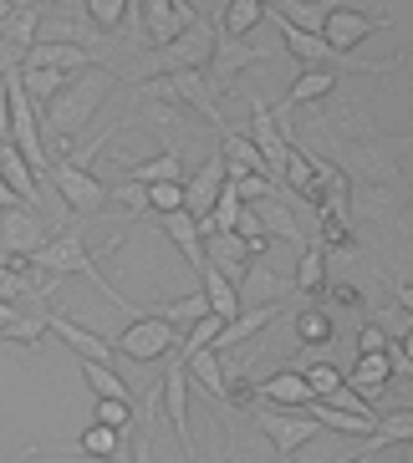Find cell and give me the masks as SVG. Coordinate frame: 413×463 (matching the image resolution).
<instances>
[{
    "label": "cell",
    "instance_id": "obj_3",
    "mask_svg": "<svg viewBox=\"0 0 413 463\" xmlns=\"http://www.w3.org/2000/svg\"><path fill=\"white\" fill-rule=\"evenodd\" d=\"M275 31H281V46H286L302 67H342V71H362V77H383V71H393L403 61V56H393V61H362V56L352 52H337V46L322 42V31H302L291 26V21H281V15H271Z\"/></svg>",
    "mask_w": 413,
    "mask_h": 463
},
{
    "label": "cell",
    "instance_id": "obj_25",
    "mask_svg": "<svg viewBox=\"0 0 413 463\" xmlns=\"http://www.w3.org/2000/svg\"><path fill=\"white\" fill-rule=\"evenodd\" d=\"M184 367H189V382H199L209 397H230V387H225V356L215 352V346H199V352H179Z\"/></svg>",
    "mask_w": 413,
    "mask_h": 463
},
{
    "label": "cell",
    "instance_id": "obj_38",
    "mask_svg": "<svg viewBox=\"0 0 413 463\" xmlns=\"http://www.w3.org/2000/svg\"><path fill=\"white\" fill-rule=\"evenodd\" d=\"M133 412H138V402H123V397H97L92 422H102V428H118V433H128V428H133Z\"/></svg>",
    "mask_w": 413,
    "mask_h": 463
},
{
    "label": "cell",
    "instance_id": "obj_9",
    "mask_svg": "<svg viewBox=\"0 0 413 463\" xmlns=\"http://www.w3.org/2000/svg\"><path fill=\"white\" fill-rule=\"evenodd\" d=\"M388 15H368V11H352L342 0H327V15H322V42L337 46V52H352L372 36V31H383Z\"/></svg>",
    "mask_w": 413,
    "mask_h": 463
},
{
    "label": "cell",
    "instance_id": "obj_50",
    "mask_svg": "<svg viewBox=\"0 0 413 463\" xmlns=\"http://www.w3.org/2000/svg\"><path fill=\"white\" fill-rule=\"evenodd\" d=\"M352 463H372V453H368V449H362V453H358V458H352Z\"/></svg>",
    "mask_w": 413,
    "mask_h": 463
},
{
    "label": "cell",
    "instance_id": "obj_14",
    "mask_svg": "<svg viewBox=\"0 0 413 463\" xmlns=\"http://www.w3.org/2000/svg\"><path fill=\"white\" fill-rule=\"evenodd\" d=\"M189 21H199V11L189 0H143V36H149V46L174 42Z\"/></svg>",
    "mask_w": 413,
    "mask_h": 463
},
{
    "label": "cell",
    "instance_id": "obj_51",
    "mask_svg": "<svg viewBox=\"0 0 413 463\" xmlns=\"http://www.w3.org/2000/svg\"><path fill=\"white\" fill-rule=\"evenodd\" d=\"M36 5H42V11H46V5H67V0H36Z\"/></svg>",
    "mask_w": 413,
    "mask_h": 463
},
{
    "label": "cell",
    "instance_id": "obj_40",
    "mask_svg": "<svg viewBox=\"0 0 413 463\" xmlns=\"http://www.w3.org/2000/svg\"><path fill=\"white\" fill-rule=\"evenodd\" d=\"M220 326H225L220 316H215V311H205V316H199V321H194V326L179 336V352H199V346H215Z\"/></svg>",
    "mask_w": 413,
    "mask_h": 463
},
{
    "label": "cell",
    "instance_id": "obj_53",
    "mask_svg": "<svg viewBox=\"0 0 413 463\" xmlns=\"http://www.w3.org/2000/svg\"><path fill=\"white\" fill-rule=\"evenodd\" d=\"M205 5H209V0H205Z\"/></svg>",
    "mask_w": 413,
    "mask_h": 463
},
{
    "label": "cell",
    "instance_id": "obj_37",
    "mask_svg": "<svg viewBox=\"0 0 413 463\" xmlns=\"http://www.w3.org/2000/svg\"><path fill=\"white\" fill-rule=\"evenodd\" d=\"M331 336H337V331H331V316L327 311L312 306V311L296 316V341H302V346H331Z\"/></svg>",
    "mask_w": 413,
    "mask_h": 463
},
{
    "label": "cell",
    "instance_id": "obj_39",
    "mask_svg": "<svg viewBox=\"0 0 413 463\" xmlns=\"http://www.w3.org/2000/svg\"><path fill=\"white\" fill-rule=\"evenodd\" d=\"M143 189V209H158V214H168V209H184V184H138Z\"/></svg>",
    "mask_w": 413,
    "mask_h": 463
},
{
    "label": "cell",
    "instance_id": "obj_47",
    "mask_svg": "<svg viewBox=\"0 0 413 463\" xmlns=\"http://www.w3.org/2000/svg\"><path fill=\"white\" fill-rule=\"evenodd\" d=\"M399 306H403V311L413 316V286H408V280H403V286H399Z\"/></svg>",
    "mask_w": 413,
    "mask_h": 463
},
{
    "label": "cell",
    "instance_id": "obj_4",
    "mask_svg": "<svg viewBox=\"0 0 413 463\" xmlns=\"http://www.w3.org/2000/svg\"><path fill=\"white\" fill-rule=\"evenodd\" d=\"M46 178H52V189L62 194V204H67L72 214H102V209L112 204V189L87 164H77V158L52 164V168H46Z\"/></svg>",
    "mask_w": 413,
    "mask_h": 463
},
{
    "label": "cell",
    "instance_id": "obj_15",
    "mask_svg": "<svg viewBox=\"0 0 413 463\" xmlns=\"http://www.w3.org/2000/svg\"><path fill=\"white\" fill-rule=\"evenodd\" d=\"M21 67H52V71L77 77V71L97 67V56L87 52V46H77V42H36V46L21 52Z\"/></svg>",
    "mask_w": 413,
    "mask_h": 463
},
{
    "label": "cell",
    "instance_id": "obj_5",
    "mask_svg": "<svg viewBox=\"0 0 413 463\" xmlns=\"http://www.w3.org/2000/svg\"><path fill=\"white\" fill-rule=\"evenodd\" d=\"M250 412H255V428H261V433L275 443V453H286V458H291L296 449H306V443L322 433V428L306 418L302 408H275V402L250 397Z\"/></svg>",
    "mask_w": 413,
    "mask_h": 463
},
{
    "label": "cell",
    "instance_id": "obj_19",
    "mask_svg": "<svg viewBox=\"0 0 413 463\" xmlns=\"http://www.w3.org/2000/svg\"><path fill=\"white\" fill-rule=\"evenodd\" d=\"M388 377H393V356L388 352H358V362H352V372H347V387L372 402V397L388 387Z\"/></svg>",
    "mask_w": 413,
    "mask_h": 463
},
{
    "label": "cell",
    "instance_id": "obj_8",
    "mask_svg": "<svg viewBox=\"0 0 413 463\" xmlns=\"http://www.w3.org/2000/svg\"><path fill=\"white\" fill-rule=\"evenodd\" d=\"M153 397L164 402L168 422H174V433H179V449L189 463H199V453H194V433H189V367H184V356H174V367L164 372V382L153 387Z\"/></svg>",
    "mask_w": 413,
    "mask_h": 463
},
{
    "label": "cell",
    "instance_id": "obj_31",
    "mask_svg": "<svg viewBox=\"0 0 413 463\" xmlns=\"http://www.w3.org/2000/svg\"><path fill=\"white\" fill-rule=\"evenodd\" d=\"M261 21H265V5H261V0H225V15H220L225 36H250Z\"/></svg>",
    "mask_w": 413,
    "mask_h": 463
},
{
    "label": "cell",
    "instance_id": "obj_36",
    "mask_svg": "<svg viewBox=\"0 0 413 463\" xmlns=\"http://www.w3.org/2000/svg\"><path fill=\"white\" fill-rule=\"evenodd\" d=\"M77 11H82L97 31H123L128 26V0H82Z\"/></svg>",
    "mask_w": 413,
    "mask_h": 463
},
{
    "label": "cell",
    "instance_id": "obj_18",
    "mask_svg": "<svg viewBox=\"0 0 413 463\" xmlns=\"http://www.w3.org/2000/svg\"><path fill=\"white\" fill-rule=\"evenodd\" d=\"M331 87H337V71H331V67H306L302 77L286 87V102L275 108V123H281L291 108H306V102H322V97H331Z\"/></svg>",
    "mask_w": 413,
    "mask_h": 463
},
{
    "label": "cell",
    "instance_id": "obj_28",
    "mask_svg": "<svg viewBox=\"0 0 413 463\" xmlns=\"http://www.w3.org/2000/svg\"><path fill=\"white\" fill-rule=\"evenodd\" d=\"M36 31H42V5L31 0V5H15L0 21V42L11 46V52H26V46H36Z\"/></svg>",
    "mask_w": 413,
    "mask_h": 463
},
{
    "label": "cell",
    "instance_id": "obj_26",
    "mask_svg": "<svg viewBox=\"0 0 413 463\" xmlns=\"http://www.w3.org/2000/svg\"><path fill=\"white\" fill-rule=\"evenodd\" d=\"M168 178H174V184H184V158L174 148H164L158 153V158H143V164H123V184H168Z\"/></svg>",
    "mask_w": 413,
    "mask_h": 463
},
{
    "label": "cell",
    "instance_id": "obj_35",
    "mask_svg": "<svg viewBox=\"0 0 413 463\" xmlns=\"http://www.w3.org/2000/svg\"><path fill=\"white\" fill-rule=\"evenodd\" d=\"M296 372L306 377V387H312V397H331V392H337V387L347 382V372H342V367H331L327 356H317V362H302Z\"/></svg>",
    "mask_w": 413,
    "mask_h": 463
},
{
    "label": "cell",
    "instance_id": "obj_13",
    "mask_svg": "<svg viewBox=\"0 0 413 463\" xmlns=\"http://www.w3.org/2000/svg\"><path fill=\"white\" fill-rule=\"evenodd\" d=\"M46 331H56V336L67 341L72 352H77V362H112L118 356V346H112V336H97L92 326H82V321H72V316L62 311H42Z\"/></svg>",
    "mask_w": 413,
    "mask_h": 463
},
{
    "label": "cell",
    "instance_id": "obj_17",
    "mask_svg": "<svg viewBox=\"0 0 413 463\" xmlns=\"http://www.w3.org/2000/svg\"><path fill=\"white\" fill-rule=\"evenodd\" d=\"M158 224H164V234L179 245V255L194 265V275L205 270V230H199V219H194L189 209H168V214H158Z\"/></svg>",
    "mask_w": 413,
    "mask_h": 463
},
{
    "label": "cell",
    "instance_id": "obj_33",
    "mask_svg": "<svg viewBox=\"0 0 413 463\" xmlns=\"http://www.w3.org/2000/svg\"><path fill=\"white\" fill-rule=\"evenodd\" d=\"M82 377H87V387H92V397H123V402H133L128 382L112 372V362H82Z\"/></svg>",
    "mask_w": 413,
    "mask_h": 463
},
{
    "label": "cell",
    "instance_id": "obj_30",
    "mask_svg": "<svg viewBox=\"0 0 413 463\" xmlns=\"http://www.w3.org/2000/svg\"><path fill=\"white\" fill-rule=\"evenodd\" d=\"M327 286V245H302V260H296V290L302 296H317Z\"/></svg>",
    "mask_w": 413,
    "mask_h": 463
},
{
    "label": "cell",
    "instance_id": "obj_1",
    "mask_svg": "<svg viewBox=\"0 0 413 463\" xmlns=\"http://www.w3.org/2000/svg\"><path fill=\"white\" fill-rule=\"evenodd\" d=\"M108 92H112V67H102V61L87 67V71H77V77H67V87L42 108V128L52 133L56 148L72 153V137L97 118V108L108 102Z\"/></svg>",
    "mask_w": 413,
    "mask_h": 463
},
{
    "label": "cell",
    "instance_id": "obj_10",
    "mask_svg": "<svg viewBox=\"0 0 413 463\" xmlns=\"http://www.w3.org/2000/svg\"><path fill=\"white\" fill-rule=\"evenodd\" d=\"M46 240H52V234H46V224H42L36 209H26V204L0 209V255L5 260H31Z\"/></svg>",
    "mask_w": 413,
    "mask_h": 463
},
{
    "label": "cell",
    "instance_id": "obj_11",
    "mask_svg": "<svg viewBox=\"0 0 413 463\" xmlns=\"http://www.w3.org/2000/svg\"><path fill=\"white\" fill-rule=\"evenodd\" d=\"M271 46H245V36H215V52H209V87H230L245 67H261L271 61Z\"/></svg>",
    "mask_w": 413,
    "mask_h": 463
},
{
    "label": "cell",
    "instance_id": "obj_41",
    "mask_svg": "<svg viewBox=\"0 0 413 463\" xmlns=\"http://www.w3.org/2000/svg\"><path fill=\"white\" fill-rule=\"evenodd\" d=\"M235 184V194H240V204H265L275 194V178H265V174H240V178H230Z\"/></svg>",
    "mask_w": 413,
    "mask_h": 463
},
{
    "label": "cell",
    "instance_id": "obj_29",
    "mask_svg": "<svg viewBox=\"0 0 413 463\" xmlns=\"http://www.w3.org/2000/svg\"><path fill=\"white\" fill-rule=\"evenodd\" d=\"M21 87H26L31 108L42 112L62 87H67V71H52V67H21Z\"/></svg>",
    "mask_w": 413,
    "mask_h": 463
},
{
    "label": "cell",
    "instance_id": "obj_48",
    "mask_svg": "<svg viewBox=\"0 0 413 463\" xmlns=\"http://www.w3.org/2000/svg\"><path fill=\"white\" fill-rule=\"evenodd\" d=\"M11 11H15V0H0V21H5Z\"/></svg>",
    "mask_w": 413,
    "mask_h": 463
},
{
    "label": "cell",
    "instance_id": "obj_45",
    "mask_svg": "<svg viewBox=\"0 0 413 463\" xmlns=\"http://www.w3.org/2000/svg\"><path fill=\"white\" fill-rule=\"evenodd\" d=\"M388 352H399V356H408V362H413V326H408V331H403V336H399V341H393V346H388Z\"/></svg>",
    "mask_w": 413,
    "mask_h": 463
},
{
    "label": "cell",
    "instance_id": "obj_2",
    "mask_svg": "<svg viewBox=\"0 0 413 463\" xmlns=\"http://www.w3.org/2000/svg\"><path fill=\"white\" fill-rule=\"evenodd\" d=\"M26 265H31L36 275H52V280H62V275H87V280H92V286L102 290L112 306L133 311V306L123 300V290H112V286H108V275L92 265V255H87V245H82V230H67V234H56V240H46V245L36 250Z\"/></svg>",
    "mask_w": 413,
    "mask_h": 463
},
{
    "label": "cell",
    "instance_id": "obj_20",
    "mask_svg": "<svg viewBox=\"0 0 413 463\" xmlns=\"http://www.w3.org/2000/svg\"><path fill=\"white\" fill-rule=\"evenodd\" d=\"M220 158H225V174L240 178V174H265V158L261 148L250 143V133H235V128H220ZM271 178V174H265Z\"/></svg>",
    "mask_w": 413,
    "mask_h": 463
},
{
    "label": "cell",
    "instance_id": "obj_22",
    "mask_svg": "<svg viewBox=\"0 0 413 463\" xmlns=\"http://www.w3.org/2000/svg\"><path fill=\"white\" fill-rule=\"evenodd\" d=\"M250 397L275 402V408H306V402H312V387H306V377L296 367H286V372H275V377H265Z\"/></svg>",
    "mask_w": 413,
    "mask_h": 463
},
{
    "label": "cell",
    "instance_id": "obj_44",
    "mask_svg": "<svg viewBox=\"0 0 413 463\" xmlns=\"http://www.w3.org/2000/svg\"><path fill=\"white\" fill-rule=\"evenodd\" d=\"M15 204H26V199H21V194L5 184V178H0V209H15ZM26 209H31V204H26Z\"/></svg>",
    "mask_w": 413,
    "mask_h": 463
},
{
    "label": "cell",
    "instance_id": "obj_49",
    "mask_svg": "<svg viewBox=\"0 0 413 463\" xmlns=\"http://www.w3.org/2000/svg\"><path fill=\"white\" fill-rule=\"evenodd\" d=\"M399 463H413V443H403V458Z\"/></svg>",
    "mask_w": 413,
    "mask_h": 463
},
{
    "label": "cell",
    "instance_id": "obj_24",
    "mask_svg": "<svg viewBox=\"0 0 413 463\" xmlns=\"http://www.w3.org/2000/svg\"><path fill=\"white\" fill-rule=\"evenodd\" d=\"M199 290H205L209 311L220 316V321H230V316H240V286H235L230 275L220 270V265H209V260H205V270H199Z\"/></svg>",
    "mask_w": 413,
    "mask_h": 463
},
{
    "label": "cell",
    "instance_id": "obj_42",
    "mask_svg": "<svg viewBox=\"0 0 413 463\" xmlns=\"http://www.w3.org/2000/svg\"><path fill=\"white\" fill-rule=\"evenodd\" d=\"M393 346V336H388L383 326H362L358 331V352H388Z\"/></svg>",
    "mask_w": 413,
    "mask_h": 463
},
{
    "label": "cell",
    "instance_id": "obj_7",
    "mask_svg": "<svg viewBox=\"0 0 413 463\" xmlns=\"http://www.w3.org/2000/svg\"><path fill=\"white\" fill-rule=\"evenodd\" d=\"M184 331H174L164 321V316H133V326H123V336H112V346H118V356H128V362H158V356H168L174 346H179Z\"/></svg>",
    "mask_w": 413,
    "mask_h": 463
},
{
    "label": "cell",
    "instance_id": "obj_21",
    "mask_svg": "<svg viewBox=\"0 0 413 463\" xmlns=\"http://www.w3.org/2000/svg\"><path fill=\"white\" fill-rule=\"evenodd\" d=\"M123 438L128 433H118V428H102V422H92L72 449H62L67 458H108V463H123L128 458V449H123Z\"/></svg>",
    "mask_w": 413,
    "mask_h": 463
},
{
    "label": "cell",
    "instance_id": "obj_6",
    "mask_svg": "<svg viewBox=\"0 0 413 463\" xmlns=\"http://www.w3.org/2000/svg\"><path fill=\"white\" fill-rule=\"evenodd\" d=\"M215 36H220V31L209 26L205 15H199V21H189L174 42L153 46V71H205L209 52H215Z\"/></svg>",
    "mask_w": 413,
    "mask_h": 463
},
{
    "label": "cell",
    "instance_id": "obj_16",
    "mask_svg": "<svg viewBox=\"0 0 413 463\" xmlns=\"http://www.w3.org/2000/svg\"><path fill=\"white\" fill-rule=\"evenodd\" d=\"M225 178H230V174H225V158L215 153V158H209V164L199 168V174L184 178V209H189L194 219H205L209 209H215V199H220Z\"/></svg>",
    "mask_w": 413,
    "mask_h": 463
},
{
    "label": "cell",
    "instance_id": "obj_12",
    "mask_svg": "<svg viewBox=\"0 0 413 463\" xmlns=\"http://www.w3.org/2000/svg\"><path fill=\"white\" fill-rule=\"evenodd\" d=\"M250 143L261 148L265 174L281 184V174H286V148H291V137H286V128L275 123V112L265 108L261 97H250Z\"/></svg>",
    "mask_w": 413,
    "mask_h": 463
},
{
    "label": "cell",
    "instance_id": "obj_27",
    "mask_svg": "<svg viewBox=\"0 0 413 463\" xmlns=\"http://www.w3.org/2000/svg\"><path fill=\"white\" fill-rule=\"evenodd\" d=\"M0 178H5V184H11V189L21 194V199H26L31 209L42 204V184H36V174L26 168V158L15 153V143H11V137L0 143Z\"/></svg>",
    "mask_w": 413,
    "mask_h": 463
},
{
    "label": "cell",
    "instance_id": "obj_23",
    "mask_svg": "<svg viewBox=\"0 0 413 463\" xmlns=\"http://www.w3.org/2000/svg\"><path fill=\"white\" fill-rule=\"evenodd\" d=\"M275 316H281V306H275V300H271V306H250V311L240 306V316H230V321L220 326V336H215V352H230V346H240L245 336H255L261 326H271Z\"/></svg>",
    "mask_w": 413,
    "mask_h": 463
},
{
    "label": "cell",
    "instance_id": "obj_52",
    "mask_svg": "<svg viewBox=\"0 0 413 463\" xmlns=\"http://www.w3.org/2000/svg\"><path fill=\"white\" fill-rule=\"evenodd\" d=\"M67 5H82V0H67Z\"/></svg>",
    "mask_w": 413,
    "mask_h": 463
},
{
    "label": "cell",
    "instance_id": "obj_43",
    "mask_svg": "<svg viewBox=\"0 0 413 463\" xmlns=\"http://www.w3.org/2000/svg\"><path fill=\"white\" fill-rule=\"evenodd\" d=\"M11 137V87H5V77H0V143Z\"/></svg>",
    "mask_w": 413,
    "mask_h": 463
},
{
    "label": "cell",
    "instance_id": "obj_32",
    "mask_svg": "<svg viewBox=\"0 0 413 463\" xmlns=\"http://www.w3.org/2000/svg\"><path fill=\"white\" fill-rule=\"evenodd\" d=\"M265 15H281V21H291V26H302V31H322L327 5H322V0H275Z\"/></svg>",
    "mask_w": 413,
    "mask_h": 463
},
{
    "label": "cell",
    "instance_id": "obj_34",
    "mask_svg": "<svg viewBox=\"0 0 413 463\" xmlns=\"http://www.w3.org/2000/svg\"><path fill=\"white\" fill-rule=\"evenodd\" d=\"M205 311H209L205 290H194V296H184V300H168V306H158L153 316H164V321H168L174 331H189V326H194V321H199Z\"/></svg>",
    "mask_w": 413,
    "mask_h": 463
},
{
    "label": "cell",
    "instance_id": "obj_46",
    "mask_svg": "<svg viewBox=\"0 0 413 463\" xmlns=\"http://www.w3.org/2000/svg\"><path fill=\"white\" fill-rule=\"evenodd\" d=\"M15 316H21V311H15V300H0V331H5V326H11V321H15Z\"/></svg>",
    "mask_w": 413,
    "mask_h": 463
}]
</instances>
